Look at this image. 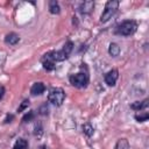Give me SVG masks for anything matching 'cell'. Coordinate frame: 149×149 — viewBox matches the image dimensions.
Instances as JSON below:
<instances>
[{
  "label": "cell",
  "instance_id": "obj_11",
  "mask_svg": "<svg viewBox=\"0 0 149 149\" xmlns=\"http://www.w3.org/2000/svg\"><path fill=\"white\" fill-rule=\"evenodd\" d=\"M108 54H109L112 57L119 56V54H120V47H119L116 43H111L109 47H108Z\"/></svg>",
  "mask_w": 149,
  "mask_h": 149
},
{
  "label": "cell",
  "instance_id": "obj_24",
  "mask_svg": "<svg viewBox=\"0 0 149 149\" xmlns=\"http://www.w3.org/2000/svg\"><path fill=\"white\" fill-rule=\"evenodd\" d=\"M40 149H47V147H45V146H42V147H41Z\"/></svg>",
  "mask_w": 149,
  "mask_h": 149
},
{
  "label": "cell",
  "instance_id": "obj_12",
  "mask_svg": "<svg viewBox=\"0 0 149 149\" xmlns=\"http://www.w3.org/2000/svg\"><path fill=\"white\" fill-rule=\"evenodd\" d=\"M49 10H50L51 14H59V12H61V7H59L58 2L55 1V0L50 1V2H49Z\"/></svg>",
  "mask_w": 149,
  "mask_h": 149
},
{
  "label": "cell",
  "instance_id": "obj_9",
  "mask_svg": "<svg viewBox=\"0 0 149 149\" xmlns=\"http://www.w3.org/2000/svg\"><path fill=\"white\" fill-rule=\"evenodd\" d=\"M148 104H149V100L148 99H144L143 101H135L130 105V108L134 109V111H141V109H146L148 107Z\"/></svg>",
  "mask_w": 149,
  "mask_h": 149
},
{
  "label": "cell",
  "instance_id": "obj_20",
  "mask_svg": "<svg viewBox=\"0 0 149 149\" xmlns=\"http://www.w3.org/2000/svg\"><path fill=\"white\" fill-rule=\"evenodd\" d=\"M48 111H49V108H48L47 104H44V105H42L40 107V114H42V115H47L48 114Z\"/></svg>",
  "mask_w": 149,
  "mask_h": 149
},
{
  "label": "cell",
  "instance_id": "obj_4",
  "mask_svg": "<svg viewBox=\"0 0 149 149\" xmlns=\"http://www.w3.org/2000/svg\"><path fill=\"white\" fill-rule=\"evenodd\" d=\"M69 80L76 87H86L88 84V74L86 72H78L76 74H71L69 77Z\"/></svg>",
  "mask_w": 149,
  "mask_h": 149
},
{
  "label": "cell",
  "instance_id": "obj_1",
  "mask_svg": "<svg viewBox=\"0 0 149 149\" xmlns=\"http://www.w3.org/2000/svg\"><path fill=\"white\" fill-rule=\"evenodd\" d=\"M136 29H137V23L135 21L126 20L116 26L115 33L118 35H122V36H130L136 31Z\"/></svg>",
  "mask_w": 149,
  "mask_h": 149
},
{
  "label": "cell",
  "instance_id": "obj_17",
  "mask_svg": "<svg viewBox=\"0 0 149 149\" xmlns=\"http://www.w3.org/2000/svg\"><path fill=\"white\" fill-rule=\"evenodd\" d=\"M42 64H43V68L47 70V71H51L55 69V63L51 62V61H48V59H42Z\"/></svg>",
  "mask_w": 149,
  "mask_h": 149
},
{
  "label": "cell",
  "instance_id": "obj_23",
  "mask_svg": "<svg viewBox=\"0 0 149 149\" xmlns=\"http://www.w3.org/2000/svg\"><path fill=\"white\" fill-rule=\"evenodd\" d=\"M3 93H5V88L1 86V87H0V99L3 97Z\"/></svg>",
  "mask_w": 149,
  "mask_h": 149
},
{
  "label": "cell",
  "instance_id": "obj_6",
  "mask_svg": "<svg viewBox=\"0 0 149 149\" xmlns=\"http://www.w3.org/2000/svg\"><path fill=\"white\" fill-rule=\"evenodd\" d=\"M118 78H119V71L116 69H113V70L108 71L105 74V81L109 86H114L115 83H116V80H118Z\"/></svg>",
  "mask_w": 149,
  "mask_h": 149
},
{
  "label": "cell",
  "instance_id": "obj_5",
  "mask_svg": "<svg viewBox=\"0 0 149 149\" xmlns=\"http://www.w3.org/2000/svg\"><path fill=\"white\" fill-rule=\"evenodd\" d=\"M65 58L66 57L64 56V54L61 50V51H49V52H47L44 55V57L42 59H48V61H51V62L55 63V62H62Z\"/></svg>",
  "mask_w": 149,
  "mask_h": 149
},
{
  "label": "cell",
  "instance_id": "obj_3",
  "mask_svg": "<svg viewBox=\"0 0 149 149\" xmlns=\"http://www.w3.org/2000/svg\"><path fill=\"white\" fill-rule=\"evenodd\" d=\"M64 99H65V93H64L63 88H61V87H55V88H52V90L49 92V94H48V100H49V102H51V104H54V105H56V106H61V105L63 104Z\"/></svg>",
  "mask_w": 149,
  "mask_h": 149
},
{
  "label": "cell",
  "instance_id": "obj_13",
  "mask_svg": "<svg viewBox=\"0 0 149 149\" xmlns=\"http://www.w3.org/2000/svg\"><path fill=\"white\" fill-rule=\"evenodd\" d=\"M72 49H73V43L71 42V41H68L64 45H63V49H62V52L64 54V56L68 58L69 57V55L71 54V51H72Z\"/></svg>",
  "mask_w": 149,
  "mask_h": 149
},
{
  "label": "cell",
  "instance_id": "obj_21",
  "mask_svg": "<svg viewBox=\"0 0 149 149\" xmlns=\"http://www.w3.org/2000/svg\"><path fill=\"white\" fill-rule=\"evenodd\" d=\"M28 105H29V100H24V101L21 104V106L17 108V112H22V111H23Z\"/></svg>",
  "mask_w": 149,
  "mask_h": 149
},
{
  "label": "cell",
  "instance_id": "obj_19",
  "mask_svg": "<svg viewBox=\"0 0 149 149\" xmlns=\"http://www.w3.org/2000/svg\"><path fill=\"white\" fill-rule=\"evenodd\" d=\"M33 118H34V112H28V113L22 118V121H23V122H28V121L33 120Z\"/></svg>",
  "mask_w": 149,
  "mask_h": 149
},
{
  "label": "cell",
  "instance_id": "obj_7",
  "mask_svg": "<svg viewBox=\"0 0 149 149\" xmlns=\"http://www.w3.org/2000/svg\"><path fill=\"white\" fill-rule=\"evenodd\" d=\"M93 7H94V2H93V1H91V0L84 1V2H81L80 6H79V12H80L81 14H90V13L92 12Z\"/></svg>",
  "mask_w": 149,
  "mask_h": 149
},
{
  "label": "cell",
  "instance_id": "obj_18",
  "mask_svg": "<svg viewBox=\"0 0 149 149\" xmlns=\"http://www.w3.org/2000/svg\"><path fill=\"white\" fill-rule=\"evenodd\" d=\"M149 119V114L148 113H143V114H136L135 115V120L139 121V122H143V121H147Z\"/></svg>",
  "mask_w": 149,
  "mask_h": 149
},
{
  "label": "cell",
  "instance_id": "obj_8",
  "mask_svg": "<svg viewBox=\"0 0 149 149\" xmlns=\"http://www.w3.org/2000/svg\"><path fill=\"white\" fill-rule=\"evenodd\" d=\"M44 90H45L44 84L38 81V83H35V84L31 86V88H30V93H31L33 95H40V94H42V93L44 92Z\"/></svg>",
  "mask_w": 149,
  "mask_h": 149
},
{
  "label": "cell",
  "instance_id": "obj_10",
  "mask_svg": "<svg viewBox=\"0 0 149 149\" xmlns=\"http://www.w3.org/2000/svg\"><path fill=\"white\" fill-rule=\"evenodd\" d=\"M19 41H20V36L17 34H15V33H9L5 37V42L8 43V44H10V45L16 44Z\"/></svg>",
  "mask_w": 149,
  "mask_h": 149
},
{
  "label": "cell",
  "instance_id": "obj_2",
  "mask_svg": "<svg viewBox=\"0 0 149 149\" xmlns=\"http://www.w3.org/2000/svg\"><path fill=\"white\" fill-rule=\"evenodd\" d=\"M119 8V1L118 0H109L105 5V9L100 16V22H107L118 10Z\"/></svg>",
  "mask_w": 149,
  "mask_h": 149
},
{
  "label": "cell",
  "instance_id": "obj_14",
  "mask_svg": "<svg viewBox=\"0 0 149 149\" xmlns=\"http://www.w3.org/2000/svg\"><path fill=\"white\" fill-rule=\"evenodd\" d=\"M115 149H129V142L127 139H119L116 144H115Z\"/></svg>",
  "mask_w": 149,
  "mask_h": 149
},
{
  "label": "cell",
  "instance_id": "obj_15",
  "mask_svg": "<svg viewBox=\"0 0 149 149\" xmlns=\"http://www.w3.org/2000/svg\"><path fill=\"white\" fill-rule=\"evenodd\" d=\"M27 148H28V142L24 139H19L13 147V149H27Z\"/></svg>",
  "mask_w": 149,
  "mask_h": 149
},
{
  "label": "cell",
  "instance_id": "obj_22",
  "mask_svg": "<svg viewBox=\"0 0 149 149\" xmlns=\"http://www.w3.org/2000/svg\"><path fill=\"white\" fill-rule=\"evenodd\" d=\"M13 115L12 114H9V115H7V118L5 119V123H8V122H10V120H13Z\"/></svg>",
  "mask_w": 149,
  "mask_h": 149
},
{
  "label": "cell",
  "instance_id": "obj_16",
  "mask_svg": "<svg viewBox=\"0 0 149 149\" xmlns=\"http://www.w3.org/2000/svg\"><path fill=\"white\" fill-rule=\"evenodd\" d=\"M83 132H84V134H85L86 136L90 137V136L93 135L94 129H93V127H92L91 123H84V125H83Z\"/></svg>",
  "mask_w": 149,
  "mask_h": 149
}]
</instances>
